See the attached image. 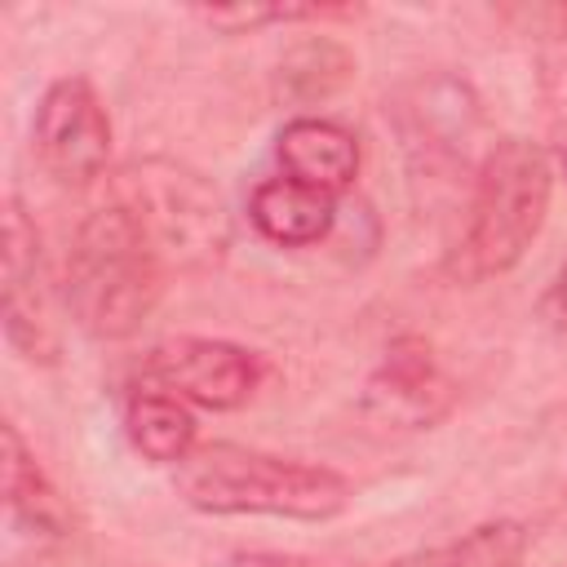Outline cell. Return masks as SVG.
I'll use <instances>...</instances> for the list:
<instances>
[{
    "label": "cell",
    "instance_id": "cell-5",
    "mask_svg": "<svg viewBox=\"0 0 567 567\" xmlns=\"http://www.w3.org/2000/svg\"><path fill=\"white\" fill-rule=\"evenodd\" d=\"M0 319H4V341L27 359V363H58L62 337L53 319V292H49V270L40 252V230L27 217L22 199L4 204V235H0Z\"/></svg>",
    "mask_w": 567,
    "mask_h": 567
},
{
    "label": "cell",
    "instance_id": "cell-4",
    "mask_svg": "<svg viewBox=\"0 0 567 567\" xmlns=\"http://www.w3.org/2000/svg\"><path fill=\"white\" fill-rule=\"evenodd\" d=\"M111 199H120L142 221V230L168 266H208L230 244L221 195L186 164L137 159L120 173Z\"/></svg>",
    "mask_w": 567,
    "mask_h": 567
},
{
    "label": "cell",
    "instance_id": "cell-10",
    "mask_svg": "<svg viewBox=\"0 0 567 567\" xmlns=\"http://www.w3.org/2000/svg\"><path fill=\"white\" fill-rule=\"evenodd\" d=\"M248 221L261 239L279 248H310L323 244L337 226V199L310 190L292 177H266L248 199Z\"/></svg>",
    "mask_w": 567,
    "mask_h": 567
},
{
    "label": "cell",
    "instance_id": "cell-14",
    "mask_svg": "<svg viewBox=\"0 0 567 567\" xmlns=\"http://www.w3.org/2000/svg\"><path fill=\"white\" fill-rule=\"evenodd\" d=\"M359 9H332V4H199L195 18H204L208 27L226 31V35H244L270 22H319V18H350Z\"/></svg>",
    "mask_w": 567,
    "mask_h": 567
},
{
    "label": "cell",
    "instance_id": "cell-12",
    "mask_svg": "<svg viewBox=\"0 0 567 567\" xmlns=\"http://www.w3.org/2000/svg\"><path fill=\"white\" fill-rule=\"evenodd\" d=\"M124 434L128 443L155 465H182L199 443V425L190 403L168 390H137L124 403Z\"/></svg>",
    "mask_w": 567,
    "mask_h": 567
},
{
    "label": "cell",
    "instance_id": "cell-9",
    "mask_svg": "<svg viewBox=\"0 0 567 567\" xmlns=\"http://www.w3.org/2000/svg\"><path fill=\"white\" fill-rule=\"evenodd\" d=\"M275 155H279L284 177H292V182H301L310 190H323L332 199L354 186L359 164H363L359 137L346 124L323 120V115L288 120L279 128V137H275Z\"/></svg>",
    "mask_w": 567,
    "mask_h": 567
},
{
    "label": "cell",
    "instance_id": "cell-15",
    "mask_svg": "<svg viewBox=\"0 0 567 567\" xmlns=\"http://www.w3.org/2000/svg\"><path fill=\"white\" fill-rule=\"evenodd\" d=\"M540 315H545L549 328L567 332V261H563L558 275L549 279V288H545V297H540Z\"/></svg>",
    "mask_w": 567,
    "mask_h": 567
},
{
    "label": "cell",
    "instance_id": "cell-8",
    "mask_svg": "<svg viewBox=\"0 0 567 567\" xmlns=\"http://www.w3.org/2000/svg\"><path fill=\"white\" fill-rule=\"evenodd\" d=\"M146 368L168 394L208 412L244 408L266 377V363L257 350L221 337H168L151 350Z\"/></svg>",
    "mask_w": 567,
    "mask_h": 567
},
{
    "label": "cell",
    "instance_id": "cell-7",
    "mask_svg": "<svg viewBox=\"0 0 567 567\" xmlns=\"http://www.w3.org/2000/svg\"><path fill=\"white\" fill-rule=\"evenodd\" d=\"M359 408L363 421L385 434H416L439 425L456 408V381L425 337H399L368 377Z\"/></svg>",
    "mask_w": 567,
    "mask_h": 567
},
{
    "label": "cell",
    "instance_id": "cell-6",
    "mask_svg": "<svg viewBox=\"0 0 567 567\" xmlns=\"http://www.w3.org/2000/svg\"><path fill=\"white\" fill-rule=\"evenodd\" d=\"M40 168L62 186H89L111 159V115L84 75H62L44 89L31 124Z\"/></svg>",
    "mask_w": 567,
    "mask_h": 567
},
{
    "label": "cell",
    "instance_id": "cell-17",
    "mask_svg": "<svg viewBox=\"0 0 567 567\" xmlns=\"http://www.w3.org/2000/svg\"><path fill=\"white\" fill-rule=\"evenodd\" d=\"M554 164H558V173L567 177V128H563L558 142H554Z\"/></svg>",
    "mask_w": 567,
    "mask_h": 567
},
{
    "label": "cell",
    "instance_id": "cell-1",
    "mask_svg": "<svg viewBox=\"0 0 567 567\" xmlns=\"http://www.w3.org/2000/svg\"><path fill=\"white\" fill-rule=\"evenodd\" d=\"M168 284V261L142 230V221L120 204H97L66 248L62 292L75 323L97 341L133 337L159 306Z\"/></svg>",
    "mask_w": 567,
    "mask_h": 567
},
{
    "label": "cell",
    "instance_id": "cell-3",
    "mask_svg": "<svg viewBox=\"0 0 567 567\" xmlns=\"http://www.w3.org/2000/svg\"><path fill=\"white\" fill-rule=\"evenodd\" d=\"M554 195V159L527 137H501L487 146L474 195L465 208V230L447 257L456 284H483L523 261L536 244Z\"/></svg>",
    "mask_w": 567,
    "mask_h": 567
},
{
    "label": "cell",
    "instance_id": "cell-13",
    "mask_svg": "<svg viewBox=\"0 0 567 567\" xmlns=\"http://www.w3.org/2000/svg\"><path fill=\"white\" fill-rule=\"evenodd\" d=\"M527 545H532V532L523 523L492 518V523L470 527L456 540H443V545L403 554V558H394L385 567H518L523 554H527Z\"/></svg>",
    "mask_w": 567,
    "mask_h": 567
},
{
    "label": "cell",
    "instance_id": "cell-11",
    "mask_svg": "<svg viewBox=\"0 0 567 567\" xmlns=\"http://www.w3.org/2000/svg\"><path fill=\"white\" fill-rule=\"evenodd\" d=\"M0 474H4V505L22 527H31L35 536H49V540L71 536V505L49 483V474L40 470L35 452L27 447V439L18 434L13 421L0 425Z\"/></svg>",
    "mask_w": 567,
    "mask_h": 567
},
{
    "label": "cell",
    "instance_id": "cell-2",
    "mask_svg": "<svg viewBox=\"0 0 567 567\" xmlns=\"http://www.w3.org/2000/svg\"><path fill=\"white\" fill-rule=\"evenodd\" d=\"M177 496L199 514L328 523L350 509L354 487L332 465L275 456L244 443H204L177 465Z\"/></svg>",
    "mask_w": 567,
    "mask_h": 567
},
{
    "label": "cell",
    "instance_id": "cell-16",
    "mask_svg": "<svg viewBox=\"0 0 567 567\" xmlns=\"http://www.w3.org/2000/svg\"><path fill=\"white\" fill-rule=\"evenodd\" d=\"M230 567H323V563L297 558V554H235Z\"/></svg>",
    "mask_w": 567,
    "mask_h": 567
}]
</instances>
